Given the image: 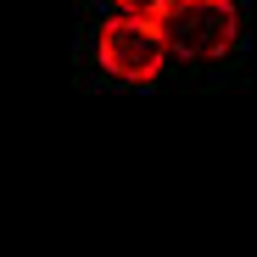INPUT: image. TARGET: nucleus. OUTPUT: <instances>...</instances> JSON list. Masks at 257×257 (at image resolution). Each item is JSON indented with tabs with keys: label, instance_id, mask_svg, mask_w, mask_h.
<instances>
[{
	"label": "nucleus",
	"instance_id": "nucleus-1",
	"mask_svg": "<svg viewBox=\"0 0 257 257\" xmlns=\"http://www.w3.org/2000/svg\"><path fill=\"white\" fill-rule=\"evenodd\" d=\"M162 39H168V56L218 62L240 45V12L235 0H179L162 17Z\"/></svg>",
	"mask_w": 257,
	"mask_h": 257
},
{
	"label": "nucleus",
	"instance_id": "nucleus-2",
	"mask_svg": "<svg viewBox=\"0 0 257 257\" xmlns=\"http://www.w3.org/2000/svg\"><path fill=\"white\" fill-rule=\"evenodd\" d=\"M95 62L117 78V84H151L168 67V39L162 23H140V17H123L112 12L95 28Z\"/></svg>",
	"mask_w": 257,
	"mask_h": 257
},
{
	"label": "nucleus",
	"instance_id": "nucleus-3",
	"mask_svg": "<svg viewBox=\"0 0 257 257\" xmlns=\"http://www.w3.org/2000/svg\"><path fill=\"white\" fill-rule=\"evenodd\" d=\"M112 6H117L123 17H140V23H162L168 12L179 6V0H112Z\"/></svg>",
	"mask_w": 257,
	"mask_h": 257
}]
</instances>
